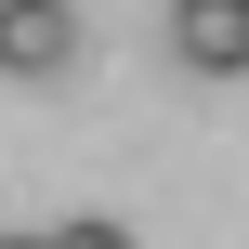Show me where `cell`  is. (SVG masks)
Returning <instances> with one entry per match:
<instances>
[{
  "label": "cell",
  "mask_w": 249,
  "mask_h": 249,
  "mask_svg": "<svg viewBox=\"0 0 249 249\" xmlns=\"http://www.w3.org/2000/svg\"><path fill=\"white\" fill-rule=\"evenodd\" d=\"M66 66H79V13H66V0H0V79L39 92V79H66Z\"/></svg>",
  "instance_id": "1"
},
{
  "label": "cell",
  "mask_w": 249,
  "mask_h": 249,
  "mask_svg": "<svg viewBox=\"0 0 249 249\" xmlns=\"http://www.w3.org/2000/svg\"><path fill=\"white\" fill-rule=\"evenodd\" d=\"M171 66L249 79V0H171Z\"/></svg>",
  "instance_id": "2"
},
{
  "label": "cell",
  "mask_w": 249,
  "mask_h": 249,
  "mask_svg": "<svg viewBox=\"0 0 249 249\" xmlns=\"http://www.w3.org/2000/svg\"><path fill=\"white\" fill-rule=\"evenodd\" d=\"M39 249H131V223H53Z\"/></svg>",
  "instance_id": "3"
},
{
  "label": "cell",
  "mask_w": 249,
  "mask_h": 249,
  "mask_svg": "<svg viewBox=\"0 0 249 249\" xmlns=\"http://www.w3.org/2000/svg\"><path fill=\"white\" fill-rule=\"evenodd\" d=\"M0 249H39V236H0Z\"/></svg>",
  "instance_id": "4"
}]
</instances>
